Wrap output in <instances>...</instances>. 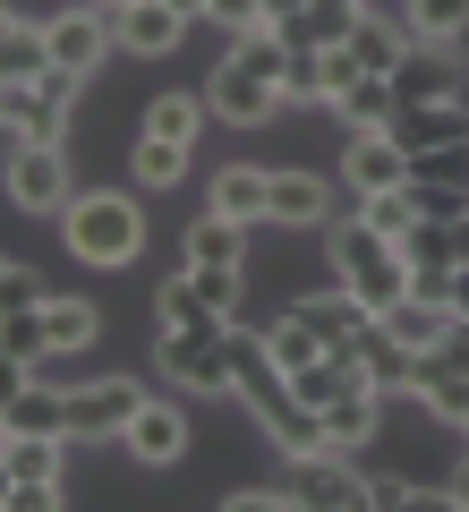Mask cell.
<instances>
[{"instance_id":"obj_1","label":"cell","mask_w":469,"mask_h":512,"mask_svg":"<svg viewBox=\"0 0 469 512\" xmlns=\"http://www.w3.org/2000/svg\"><path fill=\"white\" fill-rule=\"evenodd\" d=\"M282 69H290L282 26H265V35H231V60L205 77V103H214V120H231V128H265L273 111H282Z\"/></svg>"},{"instance_id":"obj_2","label":"cell","mask_w":469,"mask_h":512,"mask_svg":"<svg viewBox=\"0 0 469 512\" xmlns=\"http://www.w3.org/2000/svg\"><path fill=\"white\" fill-rule=\"evenodd\" d=\"M325 265H333V282H350V291L367 299V308H393V299H410L418 291V274H410V256H401V239H384L376 222H325Z\"/></svg>"},{"instance_id":"obj_3","label":"cell","mask_w":469,"mask_h":512,"mask_svg":"<svg viewBox=\"0 0 469 512\" xmlns=\"http://www.w3.org/2000/svg\"><path fill=\"white\" fill-rule=\"evenodd\" d=\"M60 239H69L77 265H128V256L145 248V214L120 188H86V197H69V214H60Z\"/></svg>"},{"instance_id":"obj_4","label":"cell","mask_w":469,"mask_h":512,"mask_svg":"<svg viewBox=\"0 0 469 512\" xmlns=\"http://www.w3.org/2000/svg\"><path fill=\"white\" fill-rule=\"evenodd\" d=\"M77 86H86V77H69V69L35 77V86H9V103H0V120H9V146H69Z\"/></svg>"},{"instance_id":"obj_5","label":"cell","mask_w":469,"mask_h":512,"mask_svg":"<svg viewBox=\"0 0 469 512\" xmlns=\"http://www.w3.org/2000/svg\"><path fill=\"white\" fill-rule=\"evenodd\" d=\"M137 410H145V384H137V376L69 384V444H111V436H128Z\"/></svg>"},{"instance_id":"obj_6","label":"cell","mask_w":469,"mask_h":512,"mask_svg":"<svg viewBox=\"0 0 469 512\" xmlns=\"http://www.w3.org/2000/svg\"><path fill=\"white\" fill-rule=\"evenodd\" d=\"M77 180H69V146H9V205L18 214H69Z\"/></svg>"},{"instance_id":"obj_7","label":"cell","mask_w":469,"mask_h":512,"mask_svg":"<svg viewBox=\"0 0 469 512\" xmlns=\"http://www.w3.org/2000/svg\"><path fill=\"white\" fill-rule=\"evenodd\" d=\"M43 26H52V69H69V77H94L111 60V43H120V18L94 9V0H69V9L43 18Z\"/></svg>"},{"instance_id":"obj_8","label":"cell","mask_w":469,"mask_h":512,"mask_svg":"<svg viewBox=\"0 0 469 512\" xmlns=\"http://www.w3.org/2000/svg\"><path fill=\"white\" fill-rule=\"evenodd\" d=\"M163 376L180 384V393H239L231 384V350H222V325L214 333H163Z\"/></svg>"},{"instance_id":"obj_9","label":"cell","mask_w":469,"mask_h":512,"mask_svg":"<svg viewBox=\"0 0 469 512\" xmlns=\"http://www.w3.org/2000/svg\"><path fill=\"white\" fill-rule=\"evenodd\" d=\"M290 487H299V504H316V512H359L376 478H359V453H307Z\"/></svg>"},{"instance_id":"obj_10","label":"cell","mask_w":469,"mask_h":512,"mask_svg":"<svg viewBox=\"0 0 469 512\" xmlns=\"http://www.w3.org/2000/svg\"><path fill=\"white\" fill-rule=\"evenodd\" d=\"M418 402H427V419L435 427H469V359L461 350H418V384H410Z\"/></svg>"},{"instance_id":"obj_11","label":"cell","mask_w":469,"mask_h":512,"mask_svg":"<svg viewBox=\"0 0 469 512\" xmlns=\"http://www.w3.org/2000/svg\"><path fill=\"white\" fill-rule=\"evenodd\" d=\"M342 171H350V188H359V197L410 188V146H401L393 128H359V137H350V154H342Z\"/></svg>"},{"instance_id":"obj_12","label":"cell","mask_w":469,"mask_h":512,"mask_svg":"<svg viewBox=\"0 0 469 512\" xmlns=\"http://www.w3.org/2000/svg\"><path fill=\"white\" fill-rule=\"evenodd\" d=\"M265 222H273V231H325V222H333L325 180H316V171H273V188H265Z\"/></svg>"},{"instance_id":"obj_13","label":"cell","mask_w":469,"mask_h":512,"mask_svg":"<svg viewBox=\"0 0 469 512\" xmlns=\"http://www.w3.org/2000/svg\"><path fill=\"white\" fill-rule=\"evenodd\" d=\"M350 52H359L367 77H401V69H410V52H418V35H410V18H393V9H376V0H367V18H359V35H350Z\"/></svg>"},{"instance_id":"obj_14","label":"cell","mask_w":469,"mask_h":512,"mask_svg":"<svg viewBox=\"0 0 469 512\" xmlns=\"http://www.w3.org/2000/svg\"><path fill=\"white\" fill-rule=\"evenodd\" d=\"M393 137H401L410 154H427V146H469V111H461V94L401 103V111H393Z\"/></svg>"},{"instance_id":"obj_15","label":"cell","mask_w":469,"mask_h":512,"mask_svg":"<svg viewBox=\"0 0 469 512\" xmlns=\"http://www.w3.org/2000/svg\"><path fill=\"white\" fill-rule=\"evenodd\" d=\"M120 444L145 461V470H171V461H188V419H180L171 402H145L137 419H128V436H120Z\"/></svg>"},{"instance_id":"obj_16","label":"cell","mask_w":469,"mask_h":512,"mask_svg":"<svg viewBox=\"0 0 469 512\" xmlns=\"http://www.w3.org/2000/svg\"><path fill=\"white\" fill-rule=\"evenodd\" d=\"M384 436V393L376 384H350L342 402H325V453H359Z\"/></svg>"},{"instance_id":"obj_17","label":"cell","mask_w":469,"mask_h":512,"mask_svg":"<svg viewBox=\"0 0 469 512\" xmlns=\"http://www.w3.org/2000/svg\"><path fill=\"white\" fill-rule=\"evenodd\" d=\"M180 35H188V18L171 9V0H128L120 9V52H137V60L180 52Z\"/></svg>"},{"instance_id":"obj_18","label":"cell","mask_w":469,"mask_h":512,"mask_svg":"<svg viewBox=\"0 0 469 512\" xmlns=\"http://www.w3.org/2000/svg\"><path fill=\"white\" fill-rule=\"evenodd\" d=\"M248 239H256V222L205 214V222H188V231H180V265H248Z\"/></svg>"},{"instance_id":"obj_19","label":"cell","mask_w":469,"mask_h":512,"mask_svg":"<svg viewBox=\"0 0 469 512\" xmlns=\"http://www.w3.org/2000/svg\"><path fill=\"white\" fill-rule=\"evenodd\" d=\"M367 18V0H307L299 18H282V43H307V52H333V43H350Z\"/></svg>"},{"instance_id":"obj_20","label":"cell","mask_w":469,"mask_h":512,"mask_svg":"<svg viewBox=\"0 0 469 512\" xmlns=\"http://www.w3.org/2000/svg\"><path fill=\"white\" fill-rule=\"evenodd\" d=\"M0 77H9V86H35V77H52V26H43V18L9 9V35H0Z\"/></svg>"},{"instance_id":"obj_21","label":"cell","mask_w":469,"mask_h":512,"mask_svg":"<svg viewBox=\"0 0 469 512\" xmlns=\"http://www.w3.org/2000/svg\"><path fill=\"white\" fill-rule=\"evenodd\" d=\"M0 427H26V436H69V393L43 376H18V393L0 402Z\"/></svg>"},{"instance_id":"obj_22","label":"cell","mask_w":469,"mask_h":512,"mask_svg":"<svg viewBox=\"0 0 469 512\" xmlns=\"http://www.w3.org/2000/svg\"><path fill=\"white\" fill-rule=\"evenodd\" d=\"M60 444L69 436H26V427H9V444H0V487H60Z\"/></svg>"},{"instance_id":"obj_23","label":"cell","mask_w":469,"mask_h":512,"mask_svg":"<svg viewBox=\"0 0 469 512\" xmlns=\"http://www.w3.org/2000/svg\"><path fill=\"white\" fill-rule=\"evenodd\" d=\"M384 325H393V333H401V342H410V350H444L452 333H461V316H452L444 299L410 291V299H393V308H384Z\"/></svg>"},{"instance_id":"obj_24","label":"cell","mask_w":469,"mask_h":512,"mask_svg":"<svg viewBox=\"0 0 469 512\" xmlns=\"http://www.w3.org/2000/svg\"><path fill=\"white\" fill-rule=\"evenodd\" d=\"M359 359H367V384H376V393H410V384H418V350L401 342V333L384 325V316H376V325H367Z\"/></svg>"},{"instance_id":"obj_25","label":"cell","mask_w":469,"mask_h":512,"mask_svg":"<svg viewBox=\"0 0 469 512\" xmlns=\"http://www.w3.org/2000/svg\"><path fill=\"white\" fill-rule=\"evenodd\" d=\"M154 316H163V333H214V325H231V316H214V308H205V291L188 282V265L163 282V291H154Z\"/></svg>"},{"instance_id":"obj_26","label":"cell","mask_w":469,"mask_h":512,"mask_svg":"<svg viewBox=\"0 0 469 512\" xmlns=\"http://www.w3.org/2000/svg\"><path fill=\"white\" fill-rule=\"evenodd\" d=\"M401 18H410L418 52H452L469 35V0H401Z\"/></svg>"},{"instance_id":"obj_27","label":"cell","mask_w":469,"mask_h":512,"mask_svg":"<svg viewBox=\"0 0 469 512\" xmlns=\"http://www.w3.org/2000/svg\"><path fill=\"white\" fill-rule=\"evenodd\" d=\"M43 325H52V359H69V350H86L94 333H103V316H94V299L52 291V299H43Z\"/></svg>"},{"instance_id":"obj_28","label":"cell","mask_w":469,"mask_h":512,"mask_svg":"<svg viewBox=\"0 0 469 512\" xmlns=\"http://www.w3.org/2000/svg\"><path fill=\"white\" fill-rule=\"evenodd\" d=\"M205 111H214L205 94H180V86H171V94H154V103H145V137H171V146H197Z\"/></svg>"},{"instance_id":"obj_29","label":"cell","mask_w":469,"mask_h":512,"mask_svg":"<svg viewBox=\"0 0 469 512\" xmlns=\"http://www.w3.org/2000/svg\"><path fill=\"white\" fill-rule=\"evenodd\" d=\"M333 111L350 120V137H359V128H393V111H401V86H393V77H359V86H350Z\"/></svg>"},{"instance_id":"obj_30","label":"cell","mask_w":469,"mask_h":512,"mask_svg":"<svg viewBox=\"0 0 469 512\" xmlns=\"http://www.w3.org/2000/svg\"><path fill=\"white\" fill-rule=\"evenodd\" d=\"M265 188H273V171H256V163H231L214 180V214H239V222H265Z\"/></svg>"},{"instance_id":"obj_31","label":"cell","mask_w":469,"mask_h":512,"mask_svg":"<svg viewBox=\"0 0 469 512\" xmlns=\"http://www.w3.org/2000/svg\"><path fill=\"white\" fill-rule=\"evenodd\" d=\"M0 350H9V367H18V376H35V367L52 359V325H43V308H9Z\"/></svg>"},{"instance_id":"obj_32","label":"cell","mask_w":469,"mask_h":512,"mask_svg":"<svg viewBox=\"0 0 469 512\" xmlns=\"http://www.w3.org/2000/svg\"><path fill=\"white\" fill-rule=\"evenodd\" d=\"M137 188H180L188 180V146H171V137H137Z\"/></svg>"},{"instance_id":"obj_33","label":"cell","mask_w":469,"mask_h":512,"mask_svg":"<svg viewBox=\"0 0 469 512\" xmlns=\"http://www.w3.org/2000/svg\"><path fill=\"white\" fill-rule=\"evenodd\" d=\"M265 350H273V359H282V367H290V376H299V367H307V359H325V342H316V325H307V316H299V308H290V316H282V325H265Z\"/></svg>"},{"instance_id":"obj_34","label":"cell","mask_w":469,"mask_h":512,"mask_svg":"<svg viewBox=\"0 0 469 512\" xmlns=\"http://www.w3.org/2000/svg\"><path fill=\"white\" fill-rule=\"evenodd\" d=\"M282 103H333V86H325V52H307V43H290V69H282Z\"/></svg>"},{"instance_id":"obj_35","label":"cell","mask_w":469,"mask_h":512,"mask_svg":"<svg viewBox=\"0 0 469 512\" xmlns=\"http://www.w3.org/2000/svg\"><path fill=\"white\" fill-rule=\"evenodd\" d=\"M401 256H410V274H452V222H418Z\"/></svg>"},{"instance_id":"obj_36","label":"cell","mask_w":469,"mask_h":512,"mask_svg":"<svg viewBox=\"0 0 469 512\" xmlns=\"http://www.w3.org/2000/svg\"><path fill=\"white\" fill-rule=\"evenodd\" d=\"M359 214L376 222L384 239H410V231H418V205H410V188H384V197H359Z\"/></svg>"},{"instance_id":"obj_37","label":"cell","mask_w":469,"mask_h":512,"mask_svg":"<svg viewBox=\"0 0 469 512\" xmlns=\"http://www.w3.org/2000/svg\"><path fill=\"white\" fill-rule=\"evenodd\" d=\"M410 205H418V222H461V214H469V188H452V180H410Z\"/></svg>"},{"instance_id":"obj_38","label":"cell","mask_w":469,"mask_h":512,"mask_svg":"<svg viewBox=\"0 0 469 512\" xmlns=\"http://www.w3.org/2000/svg\"><path fill=\"white\" fill-rule=\"evenodd\" d=\"M43 299H52V282L35 265H0V308H43Z\"/></svg>"},{"instance_id":"obj_39","label":"cell","mask_w":469,"mask_h":512,"mask_svg":"<svg viewBox=\"0 0 469 512\" xmlns=\"http://www.w3.org/2000/svg\"><path fill=\"white\" fill-rule=\"evenodd\" d=\"M205 18H214V26H231V35H265V0H205Z\"/></svg>"},{"instance_id":"obj_40","label":"cell","mask_w":469,"mask_h":512,"mask_svg":"<svg viewBox=\"0 0 469 512\" xmlns=\"http://www.w3.org/2000/svg\"><path fill=\"white\" fill-rule=\"evenodd\" d=\"M282 504H299V487H231L222 495V512H282Z\"/></svg>"},{"instance_id":"obj_41","label":"cell","mask_w":469,"mask_h":512,"mask_svg":"<svg viewBox=\"0 0 469 512\" xmlns=\"http://www.w3.org/2000/svg\"><path fill=\"white\" fill-rule=\"evenodd\" d=\"M9 504H18V512H60L69 495H60V487H9Z\"/></svg>"},{"instance_id":"obj_42","label":"cell","mask_w":469,"mask_h":512,"mask_svg":"<svg viewBox=\"0 0 469 512\" xmlns=\"http://www.w3.org/2000/svg\"><path fill=\"white\" fill-rule=\"evenodd\" d=\"M444 308L469 325V265H452V274H444Z\"/></svg>"},{"instance_id":"obj_43","label":"cell","mask_w":469,"mask_h":512,"mask_svg":"<svg viewBox=\"0 0 469 512\" xmlns=\"http://www.w3.org/2000/svg\"><path fill=\"white\" fill-rule=\"evenodd\" d=\"M452 265H469V214L452 222Z\"/></svg>"},{"instance_id":"obj_44","label":"cell","mask_w":469,"mask_h":512,"mask_svg":"<svg viewBox=\"0 0 469 512\" xmlns=\"http://www.w3.org/2000/svg\"><path fill=\"white\" fill-rule=\"evenodd\" d=\"M452 495H461V512H469V453L452 461Z\"/></svg>"},{"instance_id":"obj_45","label":"cell","mask_w":469,"mask_h":512,"mask_svg":"<svg viewBox=\"0 0 469 512\" xmlns=\"http://www.w3.org/2000/svg\"><path fill=\"white\" fill-rule=\"evenodd\" d=\"M299 9H307V0H265V18H273V26H282V18H299Z\"/></svg>"},{"instance_id":"obj_46","label":"cell","mask_w":469,"mask_h":512,"mask_svg":"<svg viewBox=\"0 0 469 512\" xmlns=\"http://www.w3.org/2000/svg\"><path fill=\"white\" fill-rule=\"evenodd\" d=\"M171 9H180V18H188V26H197V18H205V0H171Z\"/></svg>"},{"instance_id":"obj_47","label":"cell","mask_w":469,"mask_h":512,"mask_svg":"<svg viewBox=\"0 0 469 512\" xmlns=\"http://www.w3.org/2000/svg\"><path fill=\"white\" fill-rule=\"evenodd\" d=\"M94 9H111V18H120V9H128V0H94Z\"/></svg>"}]
</instances>
